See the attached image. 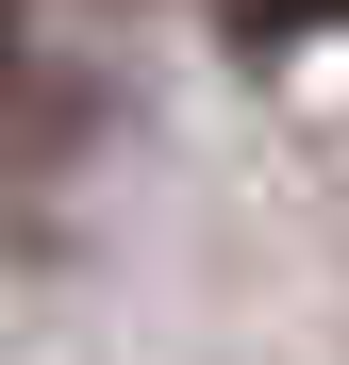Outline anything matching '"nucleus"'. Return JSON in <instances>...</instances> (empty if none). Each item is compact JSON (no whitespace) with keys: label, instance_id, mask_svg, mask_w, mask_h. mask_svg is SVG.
Here are the masks:
<instances>
[{"label":"nucleus","instance_id":"nucleus-1","mask_svg":"<svg viewBox=\"0 0 349 365\" xmlns=\"http://www.w3.org/2000/svg\"><path fill=\"white\" fill-rule=\"evenodd\" d=\"M67 116H84V100H67V67L34 50V0H0V150H17V166L67 150Z\"/></svg>","mask_w":349,"mask_h":365},{"label":"nucleus","instance_id":"nucleus-2","mask_svg":"<svg viewBox=\"0 0 349 365\" xmlns=\"http://www.w3.org/2000/svg\"><path fill=\"white\" fill-rule=\"evenodd\" d=\"M216 17H233V34L266 50V34H316V17H349V0H216Z\"/></svg>","mask_w":349,"mask_h":365}]
</instances>
